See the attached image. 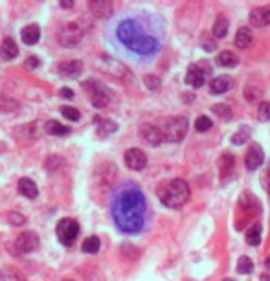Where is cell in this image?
<instances>
[{
  "label": "cell",
  "mask_w": 270,
  "mask_h": 281,
  "mask_svg": "<svg viewBox=\"0 0 270 281\" xmlns=\"http://www.w3.org/2000/svg\"><path fill=\"white\" fill-rule=\"evenodd\" d=\"M21 37H22V42H24V44H28V46L37 44V40L41 39V28L37 24L26 26L24 30H22Z\"/></svg>",
  "instance_id": "obj_17"
},
{
  "label": "cell",
  "mask_w": 270,
  "mask_h": 281,
  "mask_svg": "<svg viewBox=\"0 0 270 281\" xmlns=\"http://www.w3.org/2000/svg\"><path fill=\"white\" fill-rule=\"evenodd\" d=\"M228 19L225 15H219L215 19L213 28H211V33H213L215 39H225L226 33H228Z\"/></svg>",
  "instance_id": "obj_19"
},
{
  "label": "cell",
  "mask_w": 270,
  "mask_h": 281,
  "mask_svg": "<svg viewBox=\"0 0 270 281\" xmlns=\"http://www.w3.org/2000/svg\"><path fill=\"white\" fill-rule=\"evenodd\" d=\"M65 281H72V279H65Z\"/></svg>",
  "instance_id": "obj_47"
},
{
  "label": "cell",
  "mask_w": 270,
  "mask_h": 281,
  "mask_svg": "<svg viewBox=\"0 0 270 281\" xmlns=\"http://www.w3.org/2000/svg\"><path fill=\"white\" fill-rule=\"evenodd\" d=\"M59 94H61V98H67V100H72V98H74V90H70V88H67V86L61 88Z\"/></svg>",
  "instance_id": "obj_40"
},
{
  "label": "cell",
  "mask_w": 270,
  "mask_h": 281,
  "mask_svg": "<svg viewBox=\"0 0 270 281\" xmlns=\"http://www.w3.org/2000/svg\"><path fill=\"white\" fill-rule=\"evenodd\" d=\"M81 39H83V30L77 22H70V24H67L61 30V33H59V40H61V44L67 46V48L76 46Z\"/></svg>",
  "instance_id": "obj_6"
},
{
  "label": "cell",
  "mask_w": 270,
  "mask_h": 281,
  "mask_svg": "<svg viewBox=\"0 0 270 281\" xmlns=\"http://www.w3.org/2000/svg\"><path fill=\"white\" fill-rule=\"evenodd\" d=\"M246 243H248L250 246H257L261 243V226L259 224L252 226L248 230V233H246Z\"/></svg>",
  "instance_id": "obj_27"
},
{
  "label": "cell",
  "mask_w": 270,
  "mask_h": 281,
  "mask_svg": "<svg viewBox=\"0 0 270 281\" xmlns=\"http://www.w3.org/2000/svg\"><path fill=\"white\" fill-rule=\"evenodd\" d=\"M17 56H19V46H17V42L13 39H10V37H6L2 40V44H0V57L6 61H11L15 59Z\"/></svg>",
  "instance_id": "obj_15"
},
{
  "label": "cell",
  "mask_w": 270,
  "mask_h": 281,
  "mask_svg": "<svg viewBox=\"0 0 270 281\" xmlns=\"http://www.w3.org/2000/svg\"><path fill=\"white\" fill-rule=\"evenodd\" d=\"M266 175H270V167H268V171H266Z\"/></svg>",
  "instance_id": "obj_46"
},
{
  "label": "cell",
  "mask_w": 270,
  "mask_h": 281,
  "mask_svg": "<svg viewBox=\"0 0 270 281\" xmlns=\"http://www.w3.org/2000/svg\"><path fill=\"white\" fill-rule=\"evenodd\" d=\"M61 6H63V8H72V6H74V2H72V0H70V2H68V0H65V2H61Z\"/></svg>",
  "instance_id": "obj_41"
},
{
  "label": "cell",
  "mask_w": 270,
  "mask_h": 281,
  "mask_svg": "<svg viewBox=\"0 0 270 281\" xmlns=\"http://www.w3.org/2000/svg\"><path fill=\"white\" fill-rule=\"evenodd\" d=\"M211 125H213V121L209 120L208 116H199V118H197V121H195V129H197L199 132L209 131V129H211Z\"/></svg>",
  "instance_id": "obj_32"
},
{
  "label": "cell",
  "mask_w": 270,
  "mask_h": 281,
  "mask_svg": "<svg viewBox=\"0 0 270 281\" xmlns=\"http://www.w3.org/2000/svg\"><path fill=\"white\" fill-rule=\"evenodd\" d=\"M0 281H4V276H2V274H0Z\"/></svg>",
  "instance_id": "obj_44"
},
{
  "label": "cell",
  "mask_w": 270,
  "mask_h": 281,
  "mask_svg": "<svg viewBox=\"0 0 270 281\" xmlns=\"http://www.w3.org/2000/svg\"><path fill=\"white\" fill-rule=\"evenodd\" d=\"M202 48L206 52H215L217 50V42L213 39H206V35L202 37Z\"/></svg>",
  "instance_id": "obj_38"
},
{
  "label": "cell",
  "mask_w": 270,
  "mask_h": 281,
  "mask_svg": "<svg viewBox=\"0 0 270 281\" xmlns=\"http://www.w3.org/2000/svg\"><path fill=\"white\" fill-rule=\"evenodd\" d=\"M44 129H46V132L51 136H65L70 132V129L65 127L63 123H59V121H48L44 125Z\"/></svg>",
  "instance_id": "obj_25"
},
{
  "label": "cell",
  "mask_w": 270,
  "mask_h": 281,
  "mask_svg": "<svg viewBox=\"0 0 270 281\" xmlns=\"http://www.w3.org/2000/svg\"><path fill=\"white\" fill-rule=\"evenodd\" d=\"M186 83L193 88H200L204 85V72L200 70V66H189L186 74Z\"/></svg>",
  "instance_id": "obj_16"
},
{
  "label": "cell",
  "mask_w": 270,
  "mask_h": 281,
  "mask_svg": "<svg viewBox=\"0 0 270 281\" xmlns=\"http://www.w3.org/2000/svg\"><path fill=\"white\" fill-rule=\"evenodd\" d=\"M237 63H239L237 56H235L234 52H230V50L221 52L219 56H217V65L225 66V68H232V66H237Z\"/></svg>",
  "instance_id": "obj_23"
},
{
  "label": "cell",
  "mask_w": 270,
  "mask_h": 281,
  "mask_svg": "<svg viewBox=\"0 0 270 281\" xmlns=\"http://www.w3.org/2000/svg\"><path fill=\"white\" fill-rule=\"evenodd\" d=\"M263 162H265V153H263L261 146L259 144H252L245 155V167L248 171L259 169Z\"/></svg>",
  "instance_id": "obj_7"
},
{
  "label": "cell",
  "mask_w": 270,
  "mask_h": 281,
  "mask_svg": "<svg viewBox=\"0 0 270 281\" xmlns=\"http://www.w3.org/2000/svg\"><path fill=\"white\" fill-rule=\"evenodd\" d=\"M88 8H90L92 13L96 17H99V19H107V17L113 15V11H114L113 2H109V0H92L90 4H88Z\"/></svg>",
  "instance_id": "obj_13"
},
{
  "label": "cell",
  "mask_w": 270,
  "mask_h": 281,
  "mask_svg": "<svg viewBox=\"0 0 270 281\" xmlns=\"http://www.w3.org/2000/svg\"><path fill=\"white\" fill-rule=\"evenodd\" d=\"M261 96H263V92H261L257 86H252V85H246L245 86V98H246V101H250V103H255V101H259Z\"/></svg>",
  "instance_id": "obj_29"
},
{
  "label": "cell",
  "mask_w": 270,
  "mask_h": 281,
  "mask_svg": "<svg viewBox=\"0 0 270 281\" xmlns=\"http://www.w3.org/2000/svg\"><path fill=\"white\" fill-rule=\"evenodd\" d=\"M162 134L166 142H182L188 134V118L184 116H171L164 121Z\"/></svg>",
  "instance_id": "obj_4"
},
{
  "label": "cell",
  "mask_w": 270,
  "mask_h": 281,
  "mask_svg": "<svg viewBox=\"0 0 270 281\" xmlns=\"http://www.w3.org/2000/svg\"><path fill=\"white\" fill-rule=\"evenodd\" d=\"M83 72L81 61H63L59 65V74L63 77H77Z\"/></svg>",
  "instance_id": "obj_14"
},
{
  "label": "cell",
  "mask_w": 270,
  "mask_h": 281,
  "mask_svg": "<svg viewBox=\"0 0 270 281\" xmlns=\"http://www.w3.org/2000/svg\"><path fill=\"white\" fill-rule=\"evenodd\" d=\"M19 191H21V195L28 197V199H35L37 193H39L35 182L31 180V178H21L19 180Z\"/></svg>",
  "instance_id": "obj_20"
},
{
  "label": "cell",
  "mask_w": 270,
  "mask_h": 281,
  "mask_svg": "<svg viewBox=\"0 0 270 281\" xmlns=\"http://www.w3.org/2000/svg\"><path fill=\"white\" fill-rule=\"evenodd\" d=\"M261 281H270V276H266V274L265 276H261Z\"/></svg>",
  "instance_id": "obj_43"
},
{
  "label": "cell",
  "mask_w": 270,
  "mask_h": 281,
  "mask_svg": "<svg viewBox=\"0 0 270 281\" xmlns=\"http://www.w3.org/2000/svg\"><path fill=\"white\" fill-rule=\"evenodd\" d=\"M61 114L65 116L67 120H70V121H79V118H81V114H79V111H77V109H74V107H68V105L61 107Z\"/></svg>",
  "instance_id": "obj_33"
},
{
  "label": "cell",
  "mask_w": 270,
  "mask_h": 281,
  "mask_svg": "<svg viewBox=\"0 0 270 281\" xmlns=\"http://www.w3.org/2000/svg\"><path fill=\"white\" fill-rule=\"evenodd\" d=\"M250 24L255 28H263V26L270 24V6H261L255 10L250 11Z\"/></svg>",
  "instance_id": "obj_11"
},
{
  "label": "cell",
  "mask_w": 270,
  "mask_h": 281,
  "mask_svg": "<svg viewBox=\"0 0 270 281\" xmlns=\"http://www.w3.org/2000/svg\"><path fill=\"white\" fill-rule=\"evenodd\" d=\"M8 219H10V222L11 224H15V226H21V224H24V221H26V217L24 215H21V213H10L8 215Z\"/></svg>",
  "instance_id": "obj_37"
},
{
  "label": "cell",
  "mask_w": 270,
  "mask_h": 281,
  "mask_svg": "<svg viewBox=\"0 0 270 281\" xmlns=\"http://www.w3.org/2000/svg\"><path fill=\"white\" fill-rule=\"evenodd\" d=\"M252 270H254V263H252V259L246 256L239 257V261H237V272H239V274H250Z\"/></svg>",
  "instance_id": "obj_30"
},
{
  "label": "cell",
  "mask_w": 270,
  "mask_h": 281,
  "mask_svg": "<svg viewBox=\"0 0 270 281\" xmlns=\"http://www.w3.org/2000/svg\"><path fill=\"white\" fill-rule=\"evenodd\" d=\"M116 39L136 57H154L162 48V33H156L143 20L134 17L118 22Z\"/></svg>",
  "instance_id": "obj_2"
},
{
  "label": "cell",
  "mask_w": 270,
  "mask_h": 281,
  "mask_svg": "<svg viewBox=\"0 0 270 281\" xmlns=\"http://www.w3.org/2000/svg\"><path fill=\"white\" fill-rule=\"evenodd\" d=\"M140 136H142L147 144H151V146H160V144L164 142L162 131L154 125H149V123H145V125L140 127Z\"/></svg>",
  "instance_id": "obj_12"
},
{
  "label": "cell",
  "mask_w": 270,
  "mask_h": 281,
  "mask_svg": "<svg viewBox=\"0 0 270 281\" xmlns=\"http://www.w3.org/2000/svg\"><path fill=\"white\" fill-rule=\"evenodd\" d=\"M248 138H250V127L243 125L235 131L234 136H232V144H234V146H243V144L248 142Z\"/></svg>",
  "instance_id": "obj_26"
},
{
  "label": "cell",
  "mask_w": 270,
  "mask_h": 281,
  "mask_svg": "<svg viewBox=\"0 0 270 281\" xmlns=\"http://www.w3.org/2000/svg\"><path fill=\"white\" fill-rule=\"evenodd\" d=\"M225 281H234V279H230V277H226V279Z\"/></svg>",
  "instance_id": "obj_45"
},
{
  "label": "cell",
  "mask_w": 270,
  "mask_h": 281,
  "mask_svg": "<svg viewBox=\"0 0 270 281\" xmlns=\"http://www.w3.org/2000/svg\"><path fill=\"white\" fill-rule=\"evenodd\" d=\"M81 248H83V252H85V254H97V252H99V248H101V241H99V237L90 236V237H87V239L83 241Z\"/></svg>",
  "instance_id": "obj_24"
},
{
  "label": "cell",
  "mask_w": 270,
  "mask_h": 281,
  "mask_svg": "<svg viewBox=\"0 0 270 281\" xmlns=\"http://www.w3.org/2000/svg\"><path fill=\"white\" fill-rule=\"evenodd\" d=\"M232 88V79H230L228 75H221V77H215L211 81V85H209V90L213 92V94H225Z\"/></svg>",
  "instance_id": "obj_18"
},
{
  "label": "cell",
  "mask_w": 270,
  "mask_h": 281,
  "mask_svg": "<svg viewBox=\"0 0 270 281\" xmlns=\"http://www.w3.org/2000/svg\"><path fill=\"white\" fill-rule=\"evenodd\" d=\"M189 193L191 191H189L188 182L182 180V178H175V180L169 182L168 186L160 188L158 197H160L162 204H166V206L180 208L189 201Z\"/></svg>",
  "instance_id": "obj_3"
},
{
  "label": "cell",
  "mask_w": 270,
  "mask_h": 281,
  "mask_svg": "<svg viewBox=\"0 0 270 281\" xmlns=\"http://www.w3.org/2000/svg\"><path fill=\"white\" fill-rule=\"evenodd\" d=\"M143 81H145L147 88H151V90H158V88H160V85H162L156 75H147V77H145Z\"/></svg>",
  "instance_id": "obj_36"
},
{
  "label": "cell",
  "mask_w": 270,
  "mask_h": 281,
  "mask_svg": "<svg viewBox=\"0 0 270 281\" xmlns=\"http://www.w3.org/2000/svg\"><path fill=\"white\" fill-rule=\"evenodd\" d=\"M77 236H79V224L74 219H61L57 224V239L61 241V245L70 246L76 243Z\"/></svg>",
  "instance_id": "obj_5"
},
{
  "label": "cell",
  "mask_w": 270,
  "mask_h": 281,
  "mask_svg": "<svg viewBox=\"0 0 270 281\" xmlns=\"http://www.w3.org/2000/svg\"><path fill=\"white\" fill-rule=\"evenodd\" d=\"M113 219L114 224L123 233H138L143 230L147 202L142 190L134 184H123L116 190L113 199Z\"/></svg>",
  "instance_id": "obj_1"
},
{
  "label": "cell",
  "mask_w": 270,
  "mask_h": 281,
  "mask_svg": "<svg viewBox=\"0 0 270 281\" xmlns=\"http://www.w3.org/2000/svg\"><path fill=\"white\" fill-rule=\"evenodd\" d=\"M250 44H252V31L248 28H239L237 33H235V46L245 50Z\"/></svg>",
  "instance_id": "obj_21"
},
{
  "label": "cell",
  "mask_w": 270,
  "mask_h": 281,
  "mask_svg": "<svg viewBox=\"0 0 270 281\" xmlns=\"http://www.w3.org/2000/svg\"><path fill=\"white\" fill-rule=\"evenodd\" d=\"M265 266H266V270L270 272V256H268V257H266V259H265Z\"/></svg>",
  "instance_id": "obj_42"
},
{
  "label": "cell",
  "mask_w": 270,
  "mask_h": 281,
  "mask_svg": "<svg viewBox=\"0 0 270 281\" xmlns=\"http://www.w3.org/2000/svg\"><path fill=\"white\" fill-rule=\"evenodd\" d=\"M118 129V125L114 121H109V120H99V132L103 134H111Z\"/></svg>",
  "instance_id": "obj_35"
},
{
  "label": "cell",
  "mask_w": 270,
  "mask_h": 281,
  "mask_svg": "<svg viewBox=\"0 0 270 281\" xmlns=\"http://www.w3.org/2000/svg\"><path fill=\"white\" fill-rule=\"evenodd\" d=\"M94 85H96V88H90V86H85L88 92H90V100H92V105L96 107V109H105V107L109 105V101H111V98H109V94L105 92V88H103L97 81H94Z\"/></svg>",
  "instance_id": "obj_10"
},
{
  "label": "cell",
  "mask_w": 270,
  "mask_h": 281,
  "mask_svg": "<svg viewBox=\"0 0 270 281\" xmlns=\"http://www.w3.org/2000/svg\"><path fill=\"white\" fill-rule=\"evenodd\" d=\"M123 160H125V166L133 171H140L147 166V155L140 149H129L125 151L123 155Z\"/></svg>",
  "instance_id": "obj_8"
},
{
  "label": "cell",
  "mask_w": 270,
  "mask_h": 281,
  "mask_svg": "<svg viewBox=\"0 0 270 281\" xmlns=\"http://www.w3.org/2000/svg\"><path fill=\"white\" fill-rule=\"evenodd\" d=\"M257 116H259L261 121H268L270 120V101H261Z\"/></svg>",
  "instance_id": "obj_34"
},
{
  "label": "cell",
  "mask_w": 270,
  "mask_h": 281,
  "mask_svg": "<svg viewBox=\"0 0 270 281\" xmlns=\"http://www.w3.org/2000/svg\"><path fill=\"white\" fill-rule=\"evenodd\" d=\"M235 166V158L230 153H226V155L221 156V160H219V169H221V176L223 178H228L230 173H232V169H234Z\"/></svg>",
  "instance_id": "obj_22"
},
{
  "label": "cell",
  "mask_w": 270,
  "mask_h": 281,
  "mask_svg": "<svg viewBox=\"0 0 270 281\" xmlns=\"http://www.w3.org/2000/svg\"><path fill=\"white\" fill-rule=\"evenodd\" d=\"M19 109V103L15 100H11L8 96L0 94V111L4 112H11V111H17Z\"/></svg>",
  "instance_id": "obj_28"
},
{
  "label": "cell",
  "mask_w": 270,
  "mask_h": 281,
  "mask_svg": "<svg viewBox=\"0 0 270 281\" xmlns=\"http://www.w3.org/2000/svg\"><path fill=\"white\" fill-rule=\"evenodd\" d=\"M15 246L24 254H30V252H35L39 248V236L35 231H24L21 236L17 237Z\"/></svg>",
  "instance_id": "obj_9"
},
{
  "label": "cell",
  "mask_w": 270,
  "mask_h": 281,
  "mask_svg": "<svg viewBox=\"0 0 270 281\" xmlns=\"http://www.w3.org/2000/svg\"><path fill=\"white\" fill-rule=\"evenodd\" d=\"M39 65H41V59H37L35 56H31L26 59V66H28V68H37Z\"/></svg>",
  "instance_id": "obj_39"
},
{
  "label": "cell",
  "mask_w": 270,
  "mask_h": 281,
  "mask_svg": "<svg viewBox=\"0 0 270 281\" xmlns=\"http://www.w3.org/2000/svg\"><path fill=\"white\" fill-rule=\"evenodd\" d=\"M213 114H217L221 120H225V121L232 120V109H230L228 105H225V103H219V105H215L213 107Z\"/></svg>",
  "instance_id": "obj_31"
}]
</instances>
